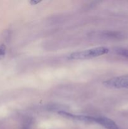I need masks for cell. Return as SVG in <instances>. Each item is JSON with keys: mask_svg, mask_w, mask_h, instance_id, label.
<instances>
[{"mask_svg": "<svg viewBox=\"0 0 128 129\" xmlns=\"http://www.w3.org/2000/svg\"><path fill=\"white\" fill-rule=\"evenodd\" d=\"M109 52V49L105 47L92 48L82 51L75 52L68 56V59L70 60H84L97 57L101 55L107 54Z\"/></svg>", "mask_w": 128, "mask_h": 129, "instance_id": "1", "label": "cell"}, {"mask_svg": "<svg viewBox=\"0 0 128 129\" xmlns=\"http://www.w3.org/2000/svg\"><path fill=\"white\" fill-rule=\"evenodd\" d=\"M104 86L113 89H128V75L114 77L105 81L103 83Z\"/></svg>", "mask_w": 128, "mask_h": 129, "instance_id": "2", "label": "cell"}, {"mask_svg": "<svg viewBox=\"0 0 128 129\" xmlns=\"http://www.w3.org/2000/svg\"><path fill=\"white\" fill-rule=\"evenodd\" d=\"M94 122L100 125L107 129H119L117 125L114 121L105 117H94Z\"/></svg>", "mask_w": 128, "mask_h": 129, "instance_id": "3", "label": "cell"}, {"mask_svg": "<svg viewBox=\"0 0 128 129\" xmlns=\"http://www.w3.org/2000/svg\"><path fill=\"white\" fill-rule=\"evenodd\" d=\"M58 114L62 117H65L70 119L76 120L78 121H82L85 122H94V117L86 115H76L72 114L69 112H64V111H60L58 112Z\"/></svg>", "mask_w": 128, "mask_h": 129, "instance_id": "4", "label": "cell"}, {"mask_svg": "<svg viewBox=\"0 0 128 129\" xmlns=\"http://www.w3.org/2000/svg\"><path fill=\"white\" fill-rule=\"evenodd\" d=\"M114 51L118 55H120L121 56L125 57L128 58V49H125V48H120L117 47L114 49Z\"/></svg>", "mask_w": 128, "mask_h": 129, "instance_id": "5", "label": "cell"}, {"mask_svg": "<svg viewBox=\"0 0 128 129\" xmlns=\"http://www.w3.org/2000/svg\"><path fill=\"white\" fill-rule=\"evenodd\" d=\"M6 48L4 44H0V60L3 59L6 55Z\"/></svg>", "mask_w": 128, "mask_h": 129, "instance_id": "6", "label": "cell"}, {"mask_svg": "<svg viewBox=\"0 0 128 129\" xmlns=\"http://www.w3.org/2000/svg\"><path fill=\"white\" fill-rule=\"evenodd\" d=\"M40 2H41V1H35V0H32L30 3L31 5H36Z\"/></svg>", "mask_w": 128, "mask_h": 129, "instance_id": "7", "label": "cell"}]
</instances>
